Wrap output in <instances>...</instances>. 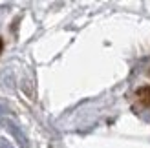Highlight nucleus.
<instances>
[{
  "label": "nucleus",
  "instance_id": "nucleus-3",
  "mask_svg": "<svg viewBox=\"0 0 150 148\" xmlns=\"http://www.w3.org/2000/svg\"><path fill=\"white\" fill-rule=\"evenodd\" d=\"M0 49H2V40H0Z\"/></svg>",
  "mask_w": 150,
  "mask_h": 148
},
{
  "label": "nucleus",
  "instance_id": "nucleus-2",
  "mask_svg": "<svg viewBox=\"0 0 150 148\" xmlns=\"http://www.w3.org/2000/svg\"><path fill=\"white\" fill-rule=\"evenodd\" d=\"M0 148H15L9 141H7L6 137H0Z\"/></svg>",
  "mask_w": 150,
  "mask_h": 148
},
{
  "label": "nucleus",
  "instance_id": "nucleus-1",
  "mask_svg": "<svg viewBox=\"0 0 150 148\" xmlns=\"http://www.w3.org/2000/svg\"><path fill=\"white\" fill-rule=\"evenodd\" d=\"M0 124H2V128H6L15 137V141L20 144V148H28V137H26L24 132H22L20 124L17 123V119H15L13 115H9V113L4 115L2 112H0Z\"/></svg>",
  "mask_w": 150,
  "mask_h": 148
}]
</instances>
